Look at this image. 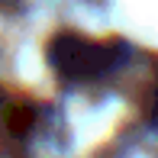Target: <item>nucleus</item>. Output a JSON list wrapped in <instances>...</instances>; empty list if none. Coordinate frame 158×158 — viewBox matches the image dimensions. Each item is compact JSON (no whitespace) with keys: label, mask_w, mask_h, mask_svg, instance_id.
Returning <instances> with one entry per match:
<instances>
[{"label":"nucleus","mask_w":158,"mask_h":158,"mask_svg":"<svg viewBox=\"0 0 158 158\" xmlns=\"http://www.w3.org/2000/svg\"><path fill=\"white\" fill-rule=\"evenodd\" d=\"M142 110H145V119H152L158 126V77L152 81V87L145 90V103H142Z\"/></svg>","instance_id":"obj_2"},{"label":"nucleus","mask_w":158,"mask_h":158,"mask_svg":"<svg viewBox=\"0 0 158 158\" xmlns=\"http://www.w3.org/2000/svg\"><path fill=\"white\" fill-rule=\"evenodd\" d=\"M126 48L123 42H97L77 32H61L48 45V61L68 84H90L113 74L123 64Z\"/></svg>","instance_id":"obj_1"},{"label":"nucleus","mask_w":158,"mask_h":158,"mask_svg":"<svg viewBox=\"0 0 158 158\" xmlns=\"http://www.w3.org/2000/svg\"><path fill=\"white\" fill-rule=\"evenodd\" d=\"M19 6V0H0V13H13Z\"/></svg>","instance_id":"obj_3"}]
</instances>
